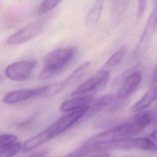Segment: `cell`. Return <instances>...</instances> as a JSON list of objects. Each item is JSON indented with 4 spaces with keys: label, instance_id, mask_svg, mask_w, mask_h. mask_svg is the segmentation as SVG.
<instances>
[{
    "label": "cell",
    "instance_id": "cell-20",
    "mask_svg": "<svg viewBox=\"0 0 157 157\" xmlns=\"http://www.w3.org/2000/svg\"><path fill=\"white\" fill-rule=\"evenodd\" d=\"M117 120L115 118L113 117H104L101 118L94 122V126L95 128H105V127H110V126L115 124Z\"/></svg>",
    "mask_w": 157,
    "mask_h": 157
},
{
    "label": "cell",
    "instance_id": "cell-6",
    "mask_svg": "<svg viewBox=\"0 0 157 157\" xmlns=\"http://www.w3.org/2000/svg\"><path fill=\"white\" fill-rule=\"evenodd\" d=\"M36 65V62L34 60H22L14 62L6 67L4 71L5 75L13 81H25L31 77Z\"/></svg>",
    "mask_w": 157,
    "mask_h": 157
},
{
    "label": "cell",
    "instance_id": "cell-22",
    "mask_svg": "<svg viewBox=\"0 0 157 157\" xmlns=\"http://www.w3.org/2000/svg\"><path fill=\"white\" fill-rule=\"evenodd\" d=\"M48 155V151L47 150H41L40 151H36L26 157H47Z\"/></svg>",
    "mask_w": 157,
    "mask_h": 157
},
{
    "label": "cell",
    "instance_id": "cell-21",
    "mask_svg": "<svg viewBox=\"0 0 157 157\" xmlns=\"http://www.w3.org/2000/svg\"><path fill=\"white\" fill-rule=\"evenodd\" d=\"M147 6V1H139L138 2V8H137V17L139 18H140L144 12L145 9L146 8Z\"/></svg>",
    "mask_w": 157,
    "mask_h": 157
},
{
    "label": "cell",
    "instance_id": "cell-11",
    "mask_svg": "<svg viewBox=\"0 0 157 157\" xmlns=\"http://www.w3.org/2000/svg\"><path fill=\"white\" fill-rule=\"evenodd\" d=\"M93 100V97L90 95L75 96L63 102L61 104L59 109L61 112L65 113L77 111L88 107Z\"/></svg>",
    "mask_w": 157,
    "mask_h": 157
},
{
    "label": "cell",
    "instance_id": "cell-8",
    "mask_svg": "<svg viewBox=\"0 0 157 157\" xmlns=\"http://www.w3.org/2000/svg\"><path fill=\"white\" fill-rule=\"evenodd\" d=\"M44 24V21L42 20L33 21L9 36L6 43L9 45H17L30 40L40 34L43 30Z\"/></svg>",
    "mask_w": 157,
    "mask_h": 157
},
{
    "label": "cell",
    "instance_id": "cell-4",
    "mask_svg": "<svg viewBox=\"0 0 157 157\" xmlns=\"http://www.w3.org/2000/svg\"><path fill=\"white\" fill-rule=\"evenodd\" d=\"M91 64V63L90 61H86L78 66L69 75L64 78V79L52 85L48 86L44 97H51L55 96L59 93L67 86H69L77 82L85 75L89 70Z\"/></svg>",
    "mask_w": 157,
    "mask_h": 157
},
{
    "label": "cell",
    "instance_id": "cell-15",
    "mask_svg": "<svg viewBox=\"0 0 157 157\" xmlns=\"http://www.w3.org/2000/svg\"><path fill=\"white\" fill-rule=\"evenodd\" d=\"M104 2L101 0L96 1L94 2L86 18V24L87 25H94L99 21L104 7Z\"/></svg>",
    "mask_w": 157,
    "mask_h": 157
},
{
    "label": "cell",
    "instance_id": "cell-5",
    "mask_svg": "<svg viewBox=\"0 0 157 157\" xmlns=\"http://www.w3.org/2000/svg\"><path fill=\"white\" fill-rule=\"evenodd\" d=\"M109 77L110 73L107 70L101 69L80 85L71 93V95L72 96H80L95 92L106 85Z\"/></svg>",
    "mask_w": 157,
    "mask_h": 157
},
{
    "label": "cell",
    "instance_id": "cell-18",
    "mask_svg": "<svg viewBox=\"0 0 157 157\" xmlns=\"http://www.w3.org/2000/svg\"><path fill=\"white\" fill-rule=\"evenodd\" d=\"M97 151L96 147L83 144L82 146L72 151L64 157H85L92 152Z\"/></svg>",
    "mask_w": 157,
    "mask_h": 157
},
{
    "label": "cell",
    "instance_id": "cell-25",
    "mask_svg": "<svg viewBox=\"0 0 157 157\" xmlns=\"http://www.w3.org/2000/svg\"><path fill=\"white\" fill-rule=\"evenodd\" d=\"M156 114H157V107H156ZM156 124H157V120H156Z\"/></svg>",
    "mask_w": 157,
    "mask_h": 157
},
{
    "label": "cell",
    "instance_id": "cell-23",
    "mask_svg": "<svg viewBox=\"0 0 157 157\" xmlns=\"http://www.w3.org/2000/svg\"><path fill=\"white\" fill-rule=\"evenodd\" d=\"M150 137L157 144V129H155L151 132Z\"/></svg>",
    "mask_w": 157,
    "mask_h": 157
},
{
    "label": "cell",
    "instance_id": "cell-16",
    "mask_svg": "<svg viewBox=\"0 0 157 157\" xmlns=\"http://www.w3.org/2000/svg\"><path fill=\"white\" fill-rule=\"evenodd\" d=\"M153 115L149 111L137 112L132 118V121L142 130L148 126L153 121Z\"/></svg>",
    "mask_w": 157,
    "mask_h": 157
},
{
    "label": "cell",
    "instance_id": "cell-17",
    "mask_svg": "<svg viewBox=\"0 0 157 157\" xmlns=\"http://www.w3.org/2000/svg\"><path fill=\"white\" fill-rule=\"evenodd\" d=\"M126 52V46H121L109 58L105 63V67L107 68H113L117 66L123 59Z\"/></svg>",
    "mask_w": 157,
    "mask_h": 157
},
{
    "label": "cell",
    "instance_id": "cell-1",
    "mask_svg": "<svg viewBox=\"0 0 157 157\" xmlns=\"http://www.w3.org/2000/svg\"><path fill=\"white\" fill-rule=\"evenodd\" d=\"M88 107L61 117L43 131L26 140L23 144L22 150L28 152L64 132L84 117Z\"/></svg>",
    "mask_w": 157,
    "mask_h": 157
},
{
    "label": "cell",
    "instance_id": "cell-12",
    "mask_svg": "<svg viewBox=\"0 0 157 157\" xmlns=\"http://www.w3.org/2000/svg\"><path fill=\"white\" fill-rule=\"evenodd\" d=\"M115 101V96L112 94H106L89 105L83 118L86 119L91 118L97 115L104 109L108 108Z\"/></svg>",
    "mask_w": 157,
    "mask_h": 157
},
{
    "label": "cell",
    "instance_id": "cell-19",
    "mask_svg": "<svg viewBox=\"0 0 157 157\" xmlns=\"http://www.w3.org/2000/svg\"><path fill=\"white\" fill-rule=\"evenodd\" d=\"M61 1H44L39 6L37 9V14L42 15L52 10L60 3Z\"/></svg>",
    "mask_w": 157,
    "mask_h": 157
},
{
    "label": "cell",
    "instance_id": "cell-2",
    "mask_svg": "<svg viewBox=\"0 0 157 157\" xmlns=\"http://www.w3.org/2000/svg\"><path fill=\"white\" fill-rule=\"evenodd\" d=\"M77 53L75 47H66L49 52L43 59V67L39 78L46 80L64 70L72 61Z\"/></svg>",
    "mask_w": 157,
    "mask_h": 157
},
{
    "label": "cell",
    "instance_id": "cell-10",
    "mask_svg": "<svg viewBox=\"0 0 157 157\" xmlns=\"http://www.w3.org/2000/svg\"><path fill=\"white\" fill-rule=\"evenodd\" d=\"M23 144L14 134H3L0 136V157H13L22 150Z\"/></svg>",
    "mask_w": 157,
    "mask_h": 157
},
{
    "label": "cell",
    "instance_id": "cell-14",
    "mask_svg": "<svg viewBox=\"0 0 157 157\" xmlns=\"http://www.w3.org/2000/svg\"><path fill=\"white\" fill-rule=\"evenodd\" d=\"M129 149L135 148L157 151V144L150 137L131 138L128 139Z\"/></svg>",
    "mask_w": 157,
    "mask_h": 157
},
{
    "label": "cell",
    "instance_id": "cell-7",
    "mask_svg": "<svg viewBox=\"0 0 157 157\" xmlns=\"http://www.w3.org/2000/svg\"><path fill=\"white\" fill-rule=\"evenodd\" d=\"M142 78V74L140 71L132 72L124 77L115 96V101L124 104L137 90Z\"/></svg>",
    "mask_w": 157,
    "mask_h": 157
},
{
    "label": "cell",
    "instance_id": "cell-24",
    "mask_svg": "<svg viewBox=\"0 0 157 157\" xmlns=\"http://www.w3.org/2000/svg\"><path fill=\"white\" fill-rule=\"evenodd\" d=\"M110 153L107 151H102V153L93 156V157H110Z\"/></svg>",
    "mask_w": 157,
    "mask_h": 157
},
{
    "label": "cell",
    "instance_id": "cell-3",
    "mask_svg": "<svg viewBox=\"0 0 157 157\" xmlns=\"http://www.w3.org/2000/svg\"><path fill=\"white\" fill-rule=\"evenodd\" d=\"M141 131L132 120L109 128L108 129L98 133L89 138L85 144L98 147L112 144L132 138L138 134Z\"/></svg>",
    "mask_w": 157,
    "mask_h": 157
},
{
    "label": "cell",
    "instance_id": "cell-13",
    "mask_svg": "<svg viewBox=\"0 0 157 157\" xmlns=\"http://www.w3.org/2000/svg\"><path fill=\"white\" fill-rule=\"evenodd\" d=\"M156 100H157V92L150 87L142 97L131 107V111L136 113L144 111Z\"/></svg>",
    "mask_w": 157,
    "mask_h": 157
},
{
    "label": "cell",
    "instance_id": "cell-9",
    "mask_svg": "<svg viewBox=\"0 0 157 157\" xmlns=\"http://www.w3.org/2000/svg\"><path fill=\"white\" fill-rule=\"evenodd\" d=\"M48 86L15 90L8 93L2 99V101L7 104H15L23 102L37 96H44Z\"/></svg>",
    "mask_w": 157,
    "mask_h": 157
}]
</instances>
